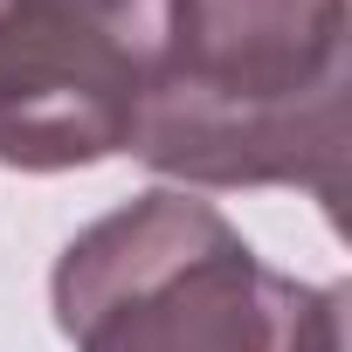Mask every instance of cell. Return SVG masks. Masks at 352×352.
Returning a JSON list of instances; mask_svg holds the SVG:
<instances>
[{
	"instance_id": "cell-1",
	"label": "cell",
	"mask_w": 352,
	"mask_h": 352,
	"mask_svg": "<svg viewBox=\"0 0 352 352\" xmlns=\"http://www.w3.org/2000/svg\"><path fill=\"white\" fill-rule=\"evenodd\" d=\"M352 152V0H166L131 159L187 194L304 187L331 221Z\"/></svg>"
},
{
	"instance_id": "cell-2",
	"label": "cell",
	"mask_w": 352,
	"mask_h": 352,
	"mask_svg": "<svg viewBox=\"0 0 352 352\" xmlns=\"http://www.w3.org/2000/svg\"><path fill=\"white\" fill-rule=\"evenodd\" d=\"M49 304L76 352H345V283L270 270L187 187L97 214L56 256Z\"/></svg>"
},
{
	"instance_id": "cell-3",
	"label": "cell",
	"mask_w": 352,
	"mask_h": 352,
	"mask_svg": "<svg viewBox=\"0 0 352 352\" xmlns=\"http://www.w3.org/2000/svg\"><path fill=\"white\" fill-rule=\"evenodd\" d=\"M166 0H0V166L76 173L131 152Z\"/></svg>"
}]
</instances>
